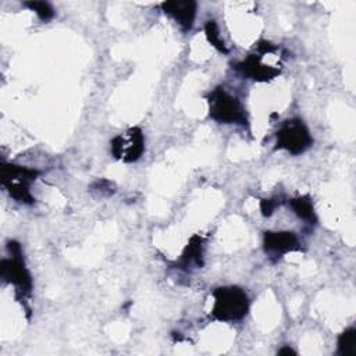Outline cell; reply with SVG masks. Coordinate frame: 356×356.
<instances>
[{
  "label": "cell",
  "instance_id": "obj_1",
  "mask_svg": "<svg viewBox=\"0 0 356 356\" xmlns=\"http://www.w3.org/2000/svg\"><path fill=\"white\" fill-rule=\"evenodd\" d=\"M211 316L218 321H236L246 316L249 298L239 286H220L213 292Z\"/></svg>",
  "mask_w": 356,
  "mask_h": 356
},
{
  "label": "cell",
  "instance_id": "obj_2",
  "mask_svg": "<svg viewBox=\"0 0 356 356\" xmlns=\"http://www.w3.org/2000/svg\"><path fill=\"white\" fill-rule=\"evenodd\" d=\"M209 114L221 124H239L248 127V115L242 102L225 88L218 86L207 95Z\"/></svg>",
  "mask_w": 356,
  "mask_h": 356
},
{
  "label": "cell",
  "instance_id": "obj_3",
  "mask_svg": "<svg viewBox=\"0 0 356 356\" xmlns=\"http://www.w3.org/2000/svg\"><path fill=\"white\" fill-rule=\"evenodd\" d=\"M39 175L38 170L17 165L3 164L1 165V185L6 188L8 195L19 203L32 204L35 197L32 196L29 186Z\"/></svg>",
  "mask_w": 356,
  "mask_h": 356
},
{
  "label": "cell",
  "instance_id": "obj_4",
  "mask_svg": "<svg viewBox=\"0 0 356 356\" xmlns=\"http://www.w3.org/2000/svg\"><path fill=\"white\" fill-rule=\"evenodd\" d=\"M313 143L309 128L299 118H291L282 122L275 134V149L286 150L291 154L306 152Z\"/></svg>",
  "mask_w": 356,
  "mask_h": 356
},
{
  "label": "cell",
  "instance_id": "obj_5",
  "mask_svg": "<svg viewBox=\"0 0 356 356\" xmlns=\"http://www.w3.org/2000/svg\"><path fill=\"white\" fill-rule=\"evenodd\" d=\"M8 250L11 253V257L3 259L0 264L1 278L6 282L17 286V289L22 295H29L32 289V278L28 268L25 267L21 246L13 241L8 243Z\"/></svg>",
  "mask_w": 356,
  "mask_h": 356
},
{
  "label": "cell",
  "instance_id": "obj_6",
  "mask_svg": "<svg viewBox=\"0 0 356 356\" xmlns=\"http://www.w3.org/2000/svg\"><path fill=\"white\" fill-rule=\"evenodd\" d=\"M145 150V138L140 128L134 127L125 135H117L111 140V154L125 163L136 161Z\"/></svg>",
  "mask_w": 356,
  "mask_h": 356
},
{
  "label": "cell",
  "instance_id": "obj_7",
  "mask_svg": "<svg viewBox=\"0 0 356 356\" xmlns=\"http://www.w3.org/2000/svg\"><path fill=\"white\" fill-rule=\"evenodd\" d=\"M263 246L266 253L273 256H282L288 252L300 250V242L291 231H266Z\"/></svg>",
  "mask_w": 356,
  "mask_h": 356
},
{
  "label": "cell",
  "instance_id": "obj_8",
  "mask_svg": "<svg viewBox=\"0 0 356 356\" xmlns=\"http://www.w3.org/2000/svg\"><path fill=\"white\" fill-rule=\"evenodd\" d=\"M235 68L245 76L257 82L271 81L280 74V68L261 63L260 54H249L245 60L238 63Z\"/></svg>",
  "mask_w": 356,
  "mask_h": 356
},
{
  "label": "cell",
  "instance_id": "obj_9",
  "mask_svg": "<svg viewBox=\"0 0 356 356\" xmlns=\"http://www.w3.org/2000/svg\"><path fill=\"white\" fill-rule=\"evenodd\" d=\"M161 8L165 14L171 15L178 25L188 31L192 28L195 17H196V3L192 0H171L164 1L161 4Z\"/></svg>",
  "mask_w": 356,
  "mask_h": 356
},
{
  "label": "cell",
  "instance_id": "obj_10",
  "mask_svg": "<svg viewBox=\"0 0 356 356\" xmlns=\"http://www.w3.org/2000/svg\"><path fill=\"white\" fill-rule=\"evenodd\" d=\"M203 239L199 235H195L188 242L185 250L182 252V256L179 259V266L182 268L189 266L202 267L203 266Z\"/></svg>",
  "mask_w": 356,
  "mask_h": 356
},
{
  "label": "cell",
  "instance_id": "obj_11",
  "mask_svg": "<svg viewBox=\"0 0 356 356\" xmlns=\"http://www.w3.org/2000/svg\"><path fill=\"white\" fill-rule=\"evenodd\" d=\"M289 206L292 207L293 213L310 222V224H314L317 221V217H316V213H314V207H313V203H312V199L309 196H298V197H293L289 200Z\"/></svg>",
  "mask_w": 356,
  "mask_h": 356
},
{
  "label": "cell",
  "instance_id": "obj_12",
  "mask_svg": "<svg viewBox=\"0 0 356 356\" xmlns=\"http://www.w3.org/2000/svg\"><path fill=\"white\" fill-rule=\"evenodd\" d=\"M338 353L343 356L356 355V330L353 327L345 330L338 337Z\"/></svg>",
  "mask_w": 356,
  "mask_h": 356
},
{
  "label": "cell",
  "instance_id": "obj_13",
  "mask_svg": "<svg viewBox=\"0 0 356 356\" xmlns=\"http://www.w3.org/2000/svg\"><path fill=\"white\" fill-rule=\"evenodd\" d=\"M204 33H206V38L209 40V43L217 49L220 53H224L227 54L228 53V49L224 43V40L221 39L220 36V31H218V25L216 24V21H209L204 26Z\"/></svg>",
  "mask_w": 356,
  "mask_h": 356
},
{
  "label": "cell",
  "instance_id": "obj_14",
  "mask_svg": "<svg viewBox=\"0 0 356 356\" xmlns=\"http://www.w3.org/2000/svg\"><path fill=\"white\" fill-rule=\"evenodd\" d=\"M26 7H29L32 11H35V14L42 19V21H49L54 17V10L49 3L44 1H26L25 3Z\"/></svg>",
  "mask_w": 356,
  "mask_h": 356
},
{
  "label": "cell",
  "instance_id": "obj_15",
  "mask_svg": "<svg viewBox=\"0 0 356 356\" xmlns=\"http://www.w3.org/2000/svg\"><path fill=\"white\" fill-rule=\"evenodd\" d=\"M277 204H278V202H277V200H274V199H263V200L260 202V210H261V214H263V216H266V217L271 216V214L274 213V210H275Z\"/></svg>",
  "mask_w": 356,
  "mask_h": 356
},
{
  "label": "cell",
  "instance_id": "obj_16",
  "mask_svg": "<svg viewBox=\"0 0 356 356\" xmlns=\"http://www.w3.org/2000/svg\"><path fill=\"white\" fill-rule=\"evenodd\" d=\"M278 353H280V355H289V353L295 355V350H293V349H291L289 346H285V348L280 349V350H278Z\"/></svg>",
  "mask_w": 356,
  "mask_h": 356
}]
</instances>
